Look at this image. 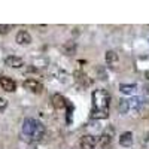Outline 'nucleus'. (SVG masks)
Here are the masks:
<instances>
[{
	"mask_svg": "<svg viewBox=\"0 0 149 149\" xmlns=\"http://www.w3.org/2000/svg\"><path fill=\"white\" fill-rule=\"evenodd\" d=\"M118 109L122 115H125L127 112L130 110V100H127V98H121L119 100V104H118Z\"/></svg>",
	"mask_w": 149,
	"mask_h": 149,
	"instance_id": "nucleus-11",
	"label": "nucleus"
},
{
	"mask_svg": "<svg viewBox=\"0 0 149 149\" xmlns=\"http://www.w3.org/2000/svg\"><path fill=\"white\" fill-rule=\"evenodd\" d=\"M119 145L124 146V148H128L133 145V133L130 131H125L119 136Z\"/></svg>",
	"mask_w": 149,
	"mask_h": 149,
	"instance_id": "nucleus-9",
	"label": "nucleus"
},
{
	"mask_svg": "<svg viewBox=\"0 0 149 149\" xmlns=\"http://www.w3.org/2000/svg\"><path fill=\"white\" fill-rule=\"evenodd\" d=\"M74 76H76V81H78V82H82L85 86H86V85H90V79H88V76H86L85 73H82V72H76V73H74Z\"/></svg>",
	"mask_w": 149,
	"mask_h": 149,
	"instance_id": "nucleus-13",
	"label": "nucleus"
},
{
	"mask_svg": "<svg viewBox=\"0 0 149 149\" xmlns=\"http://www.w3.org/2000/svg\"><path fill=\"white\" fill-rule=\"evenodd\" d=\"M136 90H137V86H136L134 84H121L119 85V91L122 93V94H133Z\"/></svg>",
	"mask_w": 149,
	"mask_h": 149,
	"instance_id": "nucleus-10",
	"label": "nucleus"
},
{
	"mask_svg": "<svg viewBox=\"0 0 149 149\" xmlns=\"http://www.w3.org/2000/svg\"><path fill=\"white\" fill-rule=\"evenodd\" d=\"M51 100H52V104H54L55 109H63V107L67 106V100L61 94H54L51 97Z\"/></svg>",
	"mask_w": 149,
	"mask_h": 149,
	"instance_id": "nucleus-8",
	"label": "nucleus"
},
{
	"mask_svg": "<svg viewBox=\"0 0 149 149\" xmlns=\"http://www.w3.org/2000/svg\"><path fill=\"white\" fill-rule=\"evenodd\" d=\"M118 61V54L115 51H107L106 52V63L107 64H115Z\"/></svg>",
	"mask_w": 149,
	"mask_h": 149,
	"instance_id": "nucleus-12",
	"label": "nucleus"
},
{
	"mask_svg": "<svg viewBox=\"0 0 149 149\" xmlns=\"http://www.w3.org/2000/svg\"><path fill=\"white\" fill-rule=\"evenodd\" d=\"M95 143H97V137L94 136H90L86 134L81 139V146L82 149H95Z\"/></svg>",
	"mask_w": 149,
	"mask_h": 149,
	"instance_id": "nucleus-6",
	"label": "nucleus"
},
{
	"mask_svg": "<svg viewBox=\"0 0 149 149\" xmlns=\"http://www.w3.org/2000/svg\"><path fill=\"white\" fill-rule=\"evenodd\" d=\"M6 106H8V102L5 100L3 97H0V112H3L6 109Z\"/></svg>",
	"mask_w": 149,
	"mask_h": 149,
	"instance_id": "nucleus-15",
	"label": "nucleus"
},
{
	"mask_svg": "<svg viewBox=\"0 0 149 149\" xmlns=\"http://www.w3.org/2000/svg\"><path fill=\"white\" fill-rule=\"evenodd\" d=\"M143 146H145V149H149V136H146V137H145V140H143Z\"/></svg>",
	"mask_w": 149,
	"mask_h": 149,
	"instance_id": "nucleus-16",
	"label": "nucleus"
},
{
	"mask_svg": "<svg viewBox=\"0 0 149 149\" xmlns=\"http://www.w3.org/2000/svg\"><path fill=\"white\" fill-rule=\"evenodd\" d=\"M0 86L2 90H5L6 93H14L17 90V84L12 78H8V76H2L0 78Z\"/></svg>",
	"mask_w": 149,
	"mask_h": 149,
	"instance_id": "nucleus-4",
	"label": "nucleus"
},
{
	"mask_svg": "<svg viewBox=\"0 0 149 149\" xmlns=\"http://www.w3.org/2000/svg\"><path fill=\"white\" fill-rule=\"evenodd\" d=\"M22 133L30 140L39 142L45 136V127L42 125L40 121H37L34 118H26L22 122Z\"/></svg>",
	"mask_w": 149,
	"mask_h": 149,
	"instance_id": "nucleus-2",
	"label": "nucleus"
},
{
	"mask_svg": "<svg viewBox=\"0 0 149 149\" xmlns=\"http://www.w3.org/2000/svg\"><path fill=\"white\" fill-rule=\"evenodd\" d=\"M10 29H12L10 26H3V24H0V33H2V34L9 33V30H10Z\"/></svg>",
	"mask_w": 149,
	"mask_h": 149,
	"instance_id": "nucleus-14",
	"label": "nucleus"
},
{
	"mask_svg": "<svg viewBox=\"0 0 149 149\" xmlns=\"http://www.w3.org/2000/svg\"><path fill=\"white\" fill-rule=\"evenodd\" d=\"M109 102L110 97L106 90L98 88L93 93V109L90 116L93 119H104L109 116Z\"/></svg>",
	"mask_w": 149,
	"mask_h": 149,
	"instance_id": "nucleus-1",
	"label": "nucleus"
},
{
	"mask_svg": "<svg viewBox=\"0 0 149 149\" xmlns=\"http://www.w3.org/2000/svg\"><path fill=\"white\" fill-rule=\"evenodd\" d=\"M15 40H17L18 45H29V43H31V36L27 30H19L17 33Z\"/></svg>",
	"mask_w": 149,
	"mask_h": 149,
	"instance_id": "nucleus-7",
	"label": "nucleus"
},
{
	"mask_svg": "<svg viewBox=\"0 0 149 149\" xmlns=\"http://www.w3.org/2000/svg\"><path fill=\"white\" fill-rule=\"evenodd\" d=\"M22 86L26 88L27 91H31V93H36V94H39L42 90H43V86L39 81H36V79H26L22 82Z\"/></svg>",
	"mask_w": 149,
	"mask_h": 149,
	"instance_id": "nucleus-3",
	"label": "nucleus"
},
{
	"mask_svg": "<svg viewBox=\"0 0 149 149\" xmlns=\"http://www.w3.org/2000/svg\"><path fill=\"white\" fill-rule=\"evenodd\" d=\"M145 78L149 81V70H146V72H145Z\"/></svg>",
	"mask_w": 149,
	"mask_h": 149,
	"instance_id": "nucleus-17",
	"label": "nucleus"
},
{
	"mask_svg": "<svg viewBox=\"0 0 149 149\" xmlns=\"http://www.w3.org/2000/svg\"><path fill=\"white\" fill-rule=\"evenodd\" d=\"M5 64L12 67V69H19L24 66V60L19 58V57H15V55H9L5 58Z\"/></svg>",
	"mask_w": 149,
	"mask_h": 149,
	"instance_id": "nucleus-5",
	"label": "nucleus"
}]
</instances>
